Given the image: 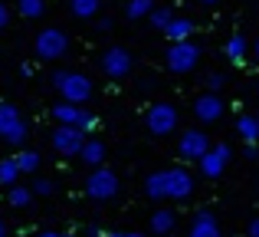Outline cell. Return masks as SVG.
<instances>
[{"mask_svg":"<svg viewBox=\"0 0 259 237\" xmlns=\"http://www.w3.org/2000/svg\"><path fill=\"white\" fill-rule=\"evenodd\" d=\"M243 155H246V161H256L259 158V145H246V148H243Z\"/></svg>","mask_w":259,"mask_h":237,"instance_id":"d6a6232c","label":"cell"},{"mask_svg":"<svg viewBox=\"0 0 259 237\" xmlns=\"http://www.w3.org/2000/svg\"><path fill=\"white\" fill-rule=\"evenodd\" d=\"M13 185H20L17 158H0V188H7V191H10Z\"/></svg>","mask_w":259,"mask_h":237,"instance_id":"cb8c5ba5","label":"cell"},{"mask_svg":"<svg viewBox=\"0 0 259 237\" xmlns=\"http://www.w3.org/2000/svg\"><path fill=\"white\" fill-rule=\"evenodd\" d=\"M36 237H72V234H66V231H53V227H46V231H39Z\"/></svg>","mask_w":259,"mask_h":237,"instance_id":"e575fe53","label":"cell"},{"mask_svg":"<svg viewBox=\"0 0 259 237\" xmlns=\"http://www.w3.org/2000/svg\"><path fill=\"white\" fill-rule=\"evenodd\" d=\"M256 92H259V86H256Z\"/></svg>","mask_w":259,"mask_h":237,"instance_id":"60d3db41","label":"cell"},{"mask_svg":"<svg viewBox=\"0 0 259 237\" xmlns=\"http://www.w3.org/2000/svg\"><path fill=\"white\" fill-rule=\"evenodd\" d=\"M174 224H177V214L171 211V208H158V211L151 214V221H148V227H151V234H164V237H171L174 231Z\"/></svg>","mask_w":259,"mask_h":237,"instance_id":"e0dca14e","label":"cell"},{"mask_svg":"<svg viewBox=\"0 0 259 237\" xmlns=\"http://www.w3.org/2000/svg\"><path fill=\"white\" fill-rule=\"evenodd\" d=\"M13 158H17L20 175H36L39 172V161H43V158H39V152H33V148H20Z\"/></svg>","mask_w":259,"mask_h":237,"instance_id":"ffe728a7","label":"cell"},{"mask_svg":"<svg viewBox=\"0 0 259 237\" xmlns=\"http://www.w3.org/2000/svg\"><path fill=\"white\" fill-rule=\"evenodd\" d=\"M50 116H53V122H59V125H72V128H79V132H95V128H99V119H95L85 106H72V103H63V99L53 103Z\"/></svg>","mask_w":259,"mask_h":237,"instance_id":"ba28073f","label":"cell"},{"mask_svg":"<svg viewBox=\"0 0 259 237\" xmlns=\"http://www.w3.org/2000/svg\"><path fill=\"white\" fill-rule=\"evenodd\" d=\"M0 237H10V224H7L4 218H0Z\"/></svg>","mask_w":259,"mask_h":237,"instance_id":"d590c367","label":"cell"},{"mask_svg":"<svg viewBox=\"0 0 259 237\" xmlns=\"http://www.w3.org/2000/svg\"><path fill=\"white\" fill-rule=\"evenodd\" d=\"M30 188H33V194H36V198H50V194H56V181H53V178H43V175H36Z\"/></svg>","mask_w":259,"mask_h":237,"instance_id":"4316f807","label":"cell"},{"mask_svg":"<svg viewBox=\"0 0 259 237\" xmlns=\"http://www.w3.org/2000/svg\"><path fill=\"white\" fill-rule=\"evenodd\" d=\"M105 155H108L105 142L92 135V139H85V145H82V152H79V158H82V165H89V168H102V165H105Z\"/></svg>","mask_w":259,"mask_h":237,"instance_id":"9a60e30c","label":"cell"},{"mask_svg":"<svg viewBox=\"0 0 259 237\" xmlns=\"http://www.w3.org/2000/svg\"><path fill=\"white\" fill-rule=\"evenodd\" d=\"M99 10H102V0H69V13L76 20H92L99 17Z\"/></svg>","mask_w":259,"mask_h":237,"instance_id":"7402d4cb","label":"cell"},{"mask_svg":"<svg viewBox=\"0 0 259 237\" xmlns=\"http://www.w3.org/2000/svg\"><path fill=\"white\" fill-rule=\"evenodd\" d=\"M99 70L105 79H112V83H118V79H128L135 70V56L128 46H105V50L99 53Z\"/></svg>","mask_w":259,"mask_h":237,"instance_id":"52a82bcc","label":"cell"},{"mask_svg":"<svg viewBox=\"0 0 259 237\" xmlns=\"http://www.w3.org/2000/svg\"><path fill=\"white\" fill-rule=\"evenodd\" d=\"M145 128L154 135V139H164V135H174L181 128V109L171 103V99H158L145 109Z\"/></svg>","mask_w":259,"mask_h":237,"instance_id":"3957f363","label":"cell"},{"mask_svg":"<svg viewBox=\"0 0 259 237\" xmlns=\"http://www.w3.org/2000/svg\"><path fill=\"white\" fill-rule=\"evenodd\" d=\"M43 13H46V0H17V17L39 20Z\"/></svg>","mask_w":259,"mask_h":237,"instance_id":"d4e9b609","label":"cell"},{"mask_svg":"<svg viewBox=\"0 0 259 237\" xmlns=\"http://www.w3.org/2000/svg\"><path fill=\"white\" fill-rule=\"evenodd\" d=\"M145 194L151 201H187L194 194V175L187 168H158L145 178Z\"/></svg>","mask_w":259,"mask_h":237,"instance_id":"6da1fadb","label":"cell"},{"mask_svg":"<svg viewBox=\"0 0 259 237\" xmlns=\"http://www.w3.org/2000/svg\"><path fill=\"white\" fill-rule=\"evenodd\" d=\"M223 112H227V103H223L220 92H207V89H203L200 96L194 99V119L200 122V125H213V122H220Z\"/></svg>","mask_w":259,"mask_h":237,"instance_id":"4fadbf2b","label":"cell"},{"mask_svg":"<svg viewBox=\"0 0 259 237\" xmlns=\"http://www.w3.org/2000/svg\"><path fill=\"white\" fill-rule=\"evenodd\" d=\"M246 237H259V214H256V218H249V224H246Z\"/></svg>","mask_w":259,"mask_h":237,"instance_id":"1f68e13d","label":"cell"},{"mask_svg":"<svg viewBox=\"0 0 259 237\" xmlns=\"http://www.w3.org/2000/svg\"><path fill=\"white\" fill-rule=\"evenodd\" d=\"M203 86H207V92H220L223 86H227V76H223V73H207V76H203Z\"/></svg>","mask_w":259,"mask_h":237,"instance_id":"83f0119b","label":"cell"},{"mask_svg":"<svg viewBox=\"0 0 259 237\" xmlns=\"http://www.w3.org/2000/svg\"><path fill=\"white\" fill-rule=\"evenodd\" d=\"M197 63H200V46L190 43V40H184V43H167L164 50V66L177 76H184V73L197 70Z\"/></svg>","mask_w":259,"mask_h":237,"instance_id":"9c48e42d","label":"cell"},{"mask_svg":"<svg viewBox=\"0 0 259 237\" xmlns=\"http://www.w3.org/2000/svg\"><path fill=\"white\" fill-rule=\"evenodd\" d=\"M171 237H174V234H171Z\"/></svg>","mask_w":259,"mask_h":237,"instance_id":"b9f144b4","label":"cell"},{"mask_svg":"<svg viewBox=\"0 0 259 237\" xmlns=\"http://www.w3.org/2000/svg\"><path fill=\"white\" fill-rule=\"evenodd\" d=\"M253 56H256V63H259V40L253 43Z\"/></svg>","mask_w":259,"mask_h":237,"instance_id":"8d00e7d4","label":"cell"},{"mask_svg":"<svg viewBox=\"0 0 259 237\" xmlns=\"http://www.w3.org/2000/svg\"><path fill=\"white\" fill-rule=\"evenodd\" d=\"M236 135H240L246 145H256L259 142V119L253 112H240V116H236Z\"/></svg>","mask_w":259,"mask_h":237,"instance_id":"ac0fdd59","label":"cell"},{"mask_svg":"<svg viewBox=\"0 0 259 237\" xmlns=\"http://www.w3.org/2000/svg\"><path fill=\"white\" fill-rule=\"evenodd\" d=\"M33 53H36V59H43V63L63 59L66 53H69V37H66V30H59V26H43V30L36 33V40H33Z\"/></svg>","mask_w":259,"mask_h":237,"instance_id":"8992f818","label":"cell"},{"mask_svg":"<svg viewBox=\"0 0 259 237\" xmlns=\"http://www.w3.org/2000/svg\"><path fill=\"white\" fill-rule=\"evenodd\" d=\"M187 237H223L220 218H217L213 211H207V208L194 211V218H190V224H187Z\"/></svg>","mask_w":259,"mask_h":237,"instance_id":"5bb4252c","label":"cell"},{"mask_svg":"<svg viewBox=\"0 0 259 237\" xmlns=\"http://www.w3.org/2000/svg\"><path fill=\"white\" fill-rule=\"evenodd\" d=\"M105 237H145L141 231H128V227H115V231H108Z\"/></svg>","mask_w":259,"mask_h":237,"instance_id":"f1b7e54d","label":"cell"},{"mask_svg":"<svg viewBox=\"0 0 259 237\" xmlns=\"http://www.w3.org/2000/svg\"><path fill=\"white\" fill-rule=\"evenodd\" d=\"M26 139H30V122L23 119V112L13 103L0 99V142H7L13 148H23Z\"/></svg>","mask_w":259,"mask_h":237,"instance_id":"277c9868","label":"cell"},{"mask_svg":"<svg viewBox=\"0 0 259 237\" xmlns=\"http://www.w3.org/2000/svg\"><path fill=\"white\" fill-rule=\"evenodd\" d=\"M256 194H259V181H256Z\"/></svg>","mask_w":259,"mask_h":237,"instance_id":"f35d334b","label":"cell"},{"mask_svg":"<svg viewBox=\"0 0 259 237\" xmlns=\"http://www.w3.org/2000/svg\"><path fill=\"white\" fill-rule=\"evenodd\" d=\"M200 4H207V7H213V4H220V0H200Z\"/></svg>","mask_w":259,"mask_h":237,"instance_id":"74e56055","label":"cell"},{"mask_svg":"<svg viewBox=\"0 0 259 237\" xmlns=\"http://www.w3.org/2000/svg\"><path fill=\"white\" fill-rule=\"evenodd\" d=\"M256 119H259V112H256Z\"/></svg>","mask_w":259,"mask_h":237,"instance_id":"ab89813d","label":"cell"},{"mask_svg":"<svg viewBox=\"0 0 259 237\" xmlns=\"http://www.w3.org/2000/svg\"><path fill=\"white\" fill-rule=\"evenodd\" d=\"M174 17H177V13H174V7L161 4V7H154V13H151L148 20H151V26H154V30H161V33H164V30H167V23H171Z\"/></svg>","mask_w":259,"mask_h":237,"instance_id":"484cf974","label":"cell"},{"mask_svg":"<svg viewBox=\"0 0 259 237\" xmlns=\"http://www.w3.org/2000/svg\"><path fill=\"white\" fill-rule=\"evenodd\" d=\"M85 237H105V231L99 224H85Z\"/></svg>","mask_w":259,"mask_h":237,"instance_id":"836d02e7","label":"cell"},{"mask_svg":"<svg viewBox=\"0 0 259 237\" xmlns=\"http://www.w3.org/2000/svg\"><path fill=\"white\" fill-rule=\"evenodd\" d=\"M82 191L92 201H112V198H118V191H121V178H118V172H115V168H105V165H102V168H92V172L85 175Z\"/></svg>","mask_w":259,"mask_h":237,"instance_id":"5b68a950","label":"cell"},{"mask_svg":"<svg viewBox=\"0 0 259 237\" xmlns=\"http://www.w3.org/2000/svg\"><path fill=\"white\" fill-rule=\"evenodd\" d=\"M50 142H53V148H56V155L76 158L85 145V132H79V128H72V125H56L50 132Z\"/></svg>","mask_w":259,"mask_h":237,"instance_id":"7c38bea8","label":"cell"},{"mask_svg":"<svg viewBox=\"0 0 259 237\" xmlns=\"http://www.w3.org/2000/svg\"><path fill=\"white\" fill-rule=\"evenodd\" d=\"M7 26H10V7L0 0V30H7Z\"/></svg>","mask_w":259,"mask_h":237,"instance_id":"f546056e","label":"cell"},{"mask_svg":"<svg viewBox=\"0 0 259 237\" xmlns=\"http://www.w3.org/2000/svg\"><path fill=\"white\" fill-rule=\"evenodd\" d=\"M223 56H227L233 66H243L246 56H249V40L243 37V33H233V37L223 43Z\"/></svg>","mask_w":259,"mask_h":237,"instance_id":"2e32d148","label":"cell"},{"mask_svg":"<svg viewBox=\"0 0 259 237\" xmlns=\"http://www.w3.org/2000/svg\"><path fill=\"white\" fill-rule=\"evenodd\" d=\"M50 86L63 96V103H72V106H85L95 96V83L79 70H53Z\"/></svg>","mask_w":259,"mask_h":237,"instance_id":"7a4b0ae2","label":"cell"},{"mask_svg":"<svg viewBox=\"0 0 259 237\" xmlns=\"http://www.w3.org/2000/svg\"><path fill=\"white\" fill-rule=\"evenodd\" d=\"M190 33H194V20L190 17H174L171 23H167L164 37H167V43H184V40H190Z\"/></svg>","mask_w":259,"mask_h":237,"instance_id":"d6986e66","label":"cell"},{"mask_svg":"<svg viewBox=\"0 0 259 237\" xmlns=\"http://www.w3.org/2000/svg\"><path fill=\"white\" fill-rule=\"evenodd\" d=\"M154 7H158L154 0H125V17L135 23V20L151 17V13H154Z\"/></svg>","mask_w":259,"mask_h":237,"instance_id":"603a6c76","label":"cell"},{"mask_svg":"<svg viewBox=\"0 0 259 237\" xmlns=\"http://www.w3.org/2000/svg\"><path fill=\"white\" fill-rule=\"evenodd\" d=\"M207 152H210V139L203 128H184L177 135V155H181V161H200Z\"/></svg>","mask_w":259,"mask_h":237,"instance_id":"8fae6325","label":"cell"},{"mask_svg":"<svg viewBox=\"0 0 259 237\" xmlns=\"http://www.w3.org/2000/svg\"><path fill=\"white\" fill-rule=\"evenodd\" d=\"M95 26H99V33H112L115 20H112V17H102V20H99V23H95Z\"/></svg>","mask_w":259,"mask_h":237,"instance_id":"4dcf8cb0","label":"cell"},{"mask_svg":"<svg viewBox=\"0 0 259 237\" xmlns=\"http://www.w3.org/2000/svg\"><path fill=\"white\" fill-rule=\"evenodd\" d=\"M33 188L26 185H13L10 191H7V201H10V208H17V211H23V208H33Z\"/></svg>","mask_w":259,"mask_h":237,"instance_id":"44dd1931","label":"cell"},{"mask_svg":"<svg viewBox=\"0 0 259 237\" xmlns=\"http://www.w3.org/2000/svg\"><path fill=\"white\" fill-rule=\"evenodd\" d=\"M230 161H233V148H230L227 142H217V145H210V152L197 161V168H200L203 178L217 181V178H223V172H227Z\"/></svg>","mask_w":259,"mask_h":237,"instance_id":"30bf717a","label":"cell"}]
</instances>
